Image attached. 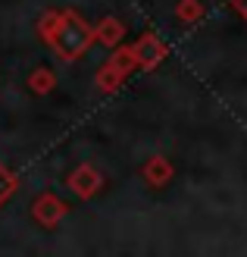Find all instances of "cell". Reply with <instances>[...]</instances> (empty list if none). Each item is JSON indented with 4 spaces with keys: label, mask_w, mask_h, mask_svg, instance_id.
<instances>
[{
    "label": "cell",
    "mask_w": 247,
    "mask_h": 257,
    "mask_svg": "<svg viewBox=\"0 0 247 257\" xmlns=\"http://www.w3.org/2000/svg\"><path fill=\"white\" fill-rule=\"evenodd\" d=\"M119 35H122V29H119V22H113V19H107L97 29V38H100V41H107V44H116V41H119Z\"/></svg>",
    "instance_id": "cell-7"
},
{
    "label": "cell",
    "mask_w": 247,
    "mask_h": 257,
    "mask_svg": "<svg viewBox=\"0 0 247 257\" xmlns=\"http://www.w3.org/2000/svg\"><path fill=\"white\" fill-rule=\"evenodd\" d=\"M132 57L138 60V63H144V66H153L160 57H163V44L160 41H153V38H144L135 50H132Z\"/></svg>",
    "instance_id": "cell-3"
},
{
    "label": "cell",
    "mask_w": 247,
    "mask_h": 257,
    "mask_svg": "<svg viewBox=\"0 0 247 257\" xmlns=\"http://www.w3.org/2000/svg\"><path fill=\"white\" fill-rule=\"evenodd\" d=\"M63 210H66V204H63V201H57L54 195H44L41 201L35 204V216H38L41 223H54V220H60V216H63Z\"/></svg>",
    "instance_id": "cell-2"
},
{
    "label": "cell",
    "mask_w": 247,
    "mask_h": 257,
    "mask_svg": "<svg viewBox=\"0 0 247 257\" xmlns=\"http://www.w3.org/2000/svg\"><path fill=\"white\" fill-rule=\"evenodd\" d=\"M178 16H181V19H194V16H197V7H194V0H185V4H181Z\"/></svg>",
    "instance_id": "cell-8"
},
{
    "label": "cell",
    "mask_w": 247,
    "mask_h": 257,
    "mask_svg": "<svg viewBox=\"0 0 247 257\" xmlns=\"http://www.w3.org/2000/svg\"><path fill=\"white\" fill-rule=\"evenodd\" d=\"M235 7H238V10H241V16H244V19H247V0H235Z\"/></svg>",
    "instance_id": "cell-9"
},
{
    "label": "cell",
    "mask_w": 247,
    "mask_h": 257,
    "mask_svg": "<svg viewBox=\"0 0 247 257\" xmlns=\"http://www.w3.org/2000/svg\"><path fill=\"white\" fill-rule=\"evenodd\" d=\"M144 176H147V182H153V185H163L166 179H169V166H166V160L163 157H157L147 170H144Z\"/></svg>",
    "instance_id": "cell-6"
},
{
    "label": "cell",
    "mask_w": 247,
    "mask_h": 257,
    "mask_svg": "<svg viewBox=\"0 0 247 257\" xmlns=\"http://www.w3.org/2000/svg\"><path fill=\"white\" fill-rule=\"evenodd\" d=\"M91 38H94V32H91L75 13H60V25H57V32L50 35V44L60 50V57L72 60L91 44Z\"/></svg>",
    "instance_id": "cell-1"
},
{
    "label": "cell",
    "mask_w": 247,
    "mask_h": 257,
    "mask_svg": "<svg viewBox=\"0 0 247 257\" xmlns=\"http://www.w3.org/2000/svg\"><path fill=\"white\" fill-rule=\"evenodd\" d=\"M69 182H72V188L79 191L82 198H88L91 191H94V188L100 185V179L94 176V170H88V166H82L79 173H72V179H69Z\"/></svg>",
    "instance_id": "cell-4"
},
{
    "label": "cell",
    "mask_w": 247,
    "mask_h": 257,
    "mask_svg": "<svg viewBox=\"0 0 247 257\" xmlns=\"http://www.w3.org/2000/svg\"><path fill=\"white\" fill-rule=\"evenodd\" d=\"M13 195H16V176H13L7 166L0 163V207H4Z\"/></svg>",
    "instance_id": "cell-5"
}]
</instances>
